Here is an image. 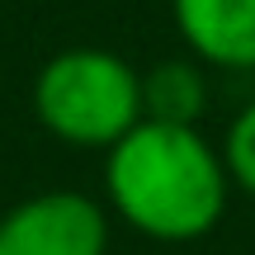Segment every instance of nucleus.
<instances>
[{
  "instance_id": "nucleus-2",
  "label": "nucleus",
  "mask_w": 255,
  "mask_h": 255,
  "mask_svg": "<svg viewBox=\"0 0 255 255\" xmlns=\"http://www.w3.org/2000/svg\"><path fill=\"white\" fill-rule=\"evenodd\" d=\"M28 104L47 137L76 151H109L142 123V71L114 47L76 43L38 66Z\"/></svg>"
},
{
  "instance_id": "nucleus-4",
  "label": "nucleus",
  "mask_w": 255,
  "mask_h": 255,
  "mask_svg": "<svg viewBox=\"0 0 255 255\" xmlns=\"http://www.w3.org/2000/svg\"><path fill=\"white\" fill-rule=\"evenodd\" d=\"M184 52L213 71H255V0H170Z\"/></svg>"
},
{
  "instance_id": "nucleus-3",
  "label": "nucleus",
  "mask_w": 255,
  "mask_h": 255,
  "mask_svg": "<svg viewBox=\"0 0 255 255\" xmlns=\"http://www.w3.org/2000/svg\"><path fill=\"white\" fill-rule=\"evenodd\" d=\"M109 208L85 189H38L0 213V255H109Z\"/></svg>"
},
{
  "instance_id": "nucleus-1",
  "label": "nucleus",
  "mask_w": 255,
  "mask_h": 255,
  "mask_svg": "<svg viewBox=\"0 0 255 255\" xmlns=\"http://www.w3.org/2000/svg\"><path fill=\"white\" fill-rule=\"evenodd\" d=\"M232 175L203 128L142 119L104 151V208L137 237L184 246L222 222Z\"/></svg>"
},
{
  "instance_id": "nucleus-6",
  "label": "nucleus",
  "mask_w": 255,
  "mask_h": 255,
  "mask_svg": "<svg viewBox=\"0 0 255 255\" xmlns=\"http://www.w3.org/2000/svg\"><path fill=\"white\" fill-rule=\"evenodd\" d=\"M218 151H222V165H227V175H232V189H241V194L255 199V100H246L237 109V119L227 123Z\"/></svg>"
},
{
  "instance_id": "nucleus-5",
  "label": "nucleus",
  "mask_w": 255,
  "mask_h": 255,
  "mask_svg": "<svg viewBox=\"0 0 255 255\" xmlns=\"http://www.w3.org/2000/svg\"><path fill=\"white\" fill-rule=\"evenodd\" d=\"M208 114V66L194 57H170L142 71V119L199 128Z\"/></svg>"
}]
</instances>
